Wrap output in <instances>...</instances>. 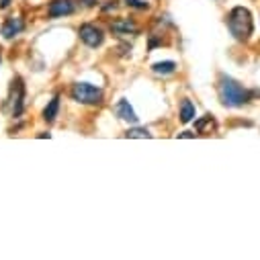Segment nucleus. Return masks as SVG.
Returning a JSON list of instances; mask_svg holds the SVG:
<instances>
[{"label": "nucleus", "mask_w": 260, "mask_h": 260, "mask_svg": "<svg viewBox=\"0 0 260 260\" xmlns=\"http://www.w3.org/2000/svg\"><path fill=\"white\" fill-rule=\"evenodd\" d=\"M228 29L232 31V35H234L236 39L246 41V39L252 35V29H254L250 11L244 9V7H236V9H232L230 15H228Z\"/></svg>", "instance_id": "nucleus-2"}, {"label": "nucleus", "mask_w": 260, "mask_h": 260, "mask_svg": "<svg viewBox=\"0 0 260 260\" xmlns=\"http://www.w3.org/2000/svg\"><path fill=\"white\" fill-rule=\"evenodd\" d=\"M125 3H127L129 7H134V9H142V11L150 7L148 3H144V0H125Z\"/></svg>", "instance_id": "nucleus-15"}, {"label": "nucleus", "mask_w": 260, "mask_h": 260, "mask_svg": "<svg viewBox=\"0 0 260 260\" xmlns=\"http://www.w3.org/2000/svg\"><path fill=\"white\" fill-rule=\"evenodd\" d=\"M72 99L76 103H82V105H99L103 101V90L88 84V82H78L72 86Z\"/></svg>", "instance_id": "nucleus-3"}, {"label": "nucleus", "mask_w": 260, "mask_h": 260, "mask_svg": "<svg viewBox=\"0 0 260 260\" xmlns=\"http://www.w3.org/2000/svg\"><path fill=\"white\" fill-rule=\"evenodd\" d=\"M78 35H80V39H82L88 47H99V45H103V41H105L103 29H99L96 25H90V23L82 25V27L78 29Z\"/></svg>", "instance_id": "nucleus-5"}, {"label": "nucleus", "mask_w": 260, "mask_h": 260, "mask_svg": "<svg viewBox=\"0 0 260 260\" xmlns=\"http://www.w3.org/2000/svg\"><path fill=\"white\" fill-rule=\"evenodd\" d=\"M217 92H219V101L225 107H242V105H246L250 101V92L230 76H221L219 78Z\"/></svg>", "instance_id": "nucleus-1"}, {"label": "nucleus", "mask_w": 260, "mask_h": 260, "mask_svg": "<svg viewBox=\"0 0 260 260\" xmlns=\"http://www.w3.org/2000/svg\"><path fill=\"white\" fill-rule=\"evenodd\" d=\"M115 113H117V117H119V119H123V121H129V123H138V115H136L134 107L129 105V101H125V99H121V101L117 103V107H115Z\"/></svg>", "instance_id": "nucleus-7"}, {"label": "nucleus", "mask_w": 260, "mask_h": 260, "mask_svg": "<svg viewBox=\"0 0 260 260\" xmlns=\"http://www.w3.org/2000/svg\"><path fill=\"white\" fill-rule=\"evenodd\" d=\"M74 13V3L72 0H53L47 9V15L51 19H59V17H66Z\"/></svg>", "instance_id": "nucleus-6"}, {"label": "nucleus", "mask_w": 260, "mask_h": 260, "mask_svg": "<svg viewBox=\"0 0 260 260\" xmlns=\"http://www.w3.org/2000/svg\"><path fill=\"white\" fill-rule=\"evenodd\" d=\"M125 136L127 138H150V132L148 129H129Z\"/></svg>", "instance_id": "nucleus-14"}, {"label": "nucleus", "mask_w": 260, "mask_h": 260, "mask_svg": "<svg viewBox=\"0 0 260 260\" xmlns=\"http://www.w3.org/2000/svg\"><path fill=\"white\" fill-rule=\"evenodd\" d=\"M194 119V105L188 101V99H184L182 103H180V121L182 123H188V121H192Z\"/></svg>", "instance_id": "nucleus-12"}, {"label": "nucleus", "mask_w": 260, "mask_h": 260, "mask_svg": "<svg viewBox=\"0 0 260 260\" xmlns=\"http://www.w3.org/2000/svg\"><path fill=\"white\" fill-rule=\"evenodd\" d=\"M152 70L156 72V74H172L174 70H176V63L174 61H158V63H154L152 66Z\"/></svg>", "instance_id": "nucleus-13"}, {"label": "nucleus", "mask_w": 260, "mask_h": 260, "mask_svg": "<svg viewBox=\"0 0 260 260\" xmlns=\"http://www.w3.org/2000/svg\"><path fill=\"white\" fill-rule=\"evenodd\" d=\"M57 111H59V96H53V99L49 101V105L43 109V119H45L47 123H51V121L57 117Z\"/></svg>", "instance_id": "nucleus-11"}, {"label": "nucleus", "mask_w": 260, "mask_h": 260, "mask_svg": "<svg viewBox=\"0 0 260 260\" xmlns=\"http://www.w3.org/2000/svg\"><path fill=\"white\" fill-rule=\"evenodd\" d=\"M215 127H217V125H215V119H213L211 115H205L203 119H199L197 123H194V129H197L199 134H211Z\"/></svg>", "instance_id": "nucleus-10"}, {"label": "nucleus", "mask_w": 260, "mask_h": 260, "mask_svg": "<svg viewBox=\"0 0 260 260\" xmlns=\"http://www.w3.org/2000/svg\"><path fill=\"white\" fill-rule=\"evenodd\" d=\"M23 99H25V84L23 80L17 76L11 84V94H9V105H11V113L15 117H19L23 113Z\"/></svg>", "instance_id": "nucleus-4"}, {"label": "nucleus", "mask_w": 260, "mask_h": 260, "mask_svg": "<svg viewBox=\"0 0 260 260\" xmlns=\"http://www.w3.org/2000/svg\"><path fill=\"white\" fill-rule=\"evenodd\" d=\"M111 31L117 33V35H129V33H136L138 27L134 25V21H129V19H117L111 23Z\"/></svg>", "instance_id": "nucleus-9"}, {"label": "nucleus", "mask_w": 260, "mask_h": 260, "mask_svg": "<svg viewBox=\"0 0 260 260\" xmlns=\"http://www.w3.org/2000/svg\"><path fill=\"white\" fill-rule=\"evenodd\" d=\"M9 5H11V0H3V3H0V7H3V9L9 7Z\"/></svg>", "instance_id": "nucleus-17"}, {"label": "nucleus", "mask_w": 260, "mask_h": 260, "mask_svg": "<svg viewBox=\"0 0 260 260\" xmlns=\"http://www.w3.org/2000/svg\"><path fill=\"white\" fill-rule=\"evenodd\" d=\"M94 3H96V0H84V5H86V7H92Z\"/></svg>", "instance_id": "nucleus-16"}, {"label": "nucleus", "mask_w": 260, "mask_h": 260, "mask_svg": "<svg viewBox=\"0 0 260 260\" xmlns=\"http://www.w3.org/2000/svg\"><path fill=\"white\" fill-rule=\"evenodd\" d=\"M23 29H25L23 19H19V17H11V19L3 25V37H5V39H13V37L19 35Z\"/></svg>", "instance_id": "nucleus-8"}]
</instances>
